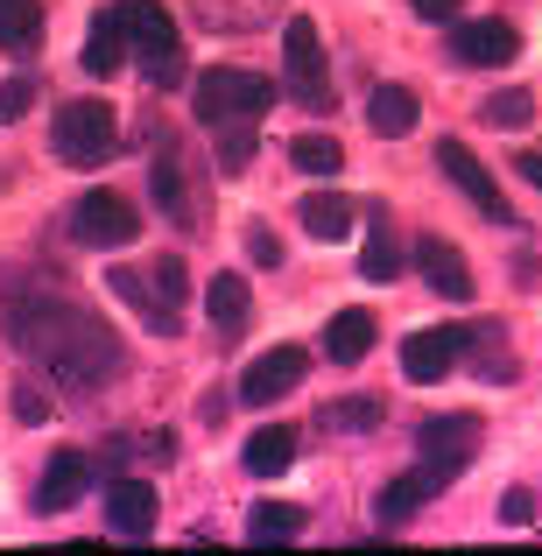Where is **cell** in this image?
Instances as JSON below:
<instances>
[{
	"instance_id": "1",
	"label": "cell",
	"mask_w": 542,
	"mask_h": 556,
	"mask_svg": "<svg viewBox=\"0 0 542 556\" xmlns=\"http://www.w3.org/2000/svg\"><path fill=\"white\" fill-rule=\"evenodd\" d=\"M8 345L22 359H36V367L71 394H99L127 374L121 331L99 311L71 303V296H14L8 303Z\"/></svg>"
},
{
	"instance_id": "2",
	"label": "cell",
	"mask_w": 542,
	"mask_h": 556,
	"mask_svg": "<svg viewBox=\"0 0 542 556\" xmlns=\"http://www.w3.org/2000/svg\"><path fill=\"white\" fill-rule=\"evenodd\" d=\"M113 296L135 303L149 331L177 339V331H184V296H190V268H184V254H155L149 268H113Z\"/></svg>"
},
{
	"instance_id": "3",
	"label": "cell",
	"mask_w": 542,
	"mask_h": 556,
	"mask_svg": "<svg viewBox=\"0 0 542 556\" xmlns=\"http://www.w3.org/2000/svg\"><path fill=\"white\" fill-rule=\"evenodd\" d=\"M50 149L64 155L71 169H106L121 155V113L106 99H64L50 127Z\"/></svg>"
},
{
	"instance_id": "4",
	"label": "cell",
	"mask_w": 542,
	"mask_h": 556,
	"mask_svg": "<svg viewBox=\"0 0 542 556\" xmlns=\"http://www.w3.org/2000/svg\"><path fill=\"white\" fill-rule=\"evenodd\" d=\"M190 106H198L204 127H226V121H261V113L275 106V78H261V71H204L198 85H190Z\"/></svg>"
},
{
	"instance_id": "5",
	"label": "cell",
	"mask_w": 542,
	"mask_h": 556,
	"mask_svg": "<svg viewBox=\"0 0 542 556\" xmlns=\"http://www.w3.org/2000/svg\"><path fill=\"white\" fill-rule=\"evenodd\" d=\"M282 71H289V99L303 113H331V78H325V36L311 14L282 22Z\"/></svg>"
},
{
	"instance_id": "6",
	"label": "cell",
	"mask_w": 542,
	"mask_h": 556,
	"mask_svg": "<svg viewBox=\"0 0 542 556\" xmlns=\"http://www.w3.org/2000/svg\"><path fill=\"white\" fill-rule=\"evenodd\" d=\"M458 472H465V465H451V458H423L416 472H402V479H388V486H380L374 521H380V529H402V521H416L444 486H458Z\"/></svg>"
},
{
	"instance_id": "7",
	"label": "cell",
	"mask_w": 542,
	"mask_h": 556,
	"mask_svg": "<svg viewBox=\"0 0 542 556\" xmlns=\"http://www.w3.org/2000/svg\"><path fill=\"white\" fill-rule=\"evenodd\" d=\"M71 240L78 247H127V240H141V212L121 198V190H85L78 204H71Z\"/></svg>"
},
{
	"instance_id": "8",
	"label": "cell",
	"mask_w": 542,
	"mask_h": 556,
	"mask_svg": "<svg viewBox=\"0 0 542 556\" xmlns=\"http://www.w3.org/2000/svg\"><path fill=\"white\" fill-rule=\"evenodd\" d=\"M149 198L169 226H198V204H190V177H184V155H177V135L149 113Z\"/></svg>"
},
{
	"instance_id": "9",
	"label": "cell",
	"mask_w": 542,
	"mask_h": 556,
	"mask_svg": "<svg viewBox=\"0 0 542 556\" xmlns=\"http://www.w3.org/2000/svg\"><path fill=\"white\" fill-rule=\"evenodd\" d=\"M437 169H444V177L465 190V204H472V212H487L493 226H515V204H507V190L493 184V169L479 163L465 141H437Z\"/></svg>"
},
{
	"instance_id": "10",
	"label": "cell",
	"mask_w": 542,
	"mask_h": 556,
	"mask_svg": "<svg viewBox=\"0 0 542 556\" xmlns=\"http://www.w3.org/2000/svg\"><path fill=\"white\" fill-rule=\"evenodd\" d=\"M121 22H127V50H135L141 78H149L155 64L177 56V22H169L163 0H121Z\"/></svg>"
},
{
	"instance_id": "11",
	"label": "cell",
	"mask_w": 542,
	"mask_h": 556,
	"mask_svg": "<svg viewBox=\"0 0 542 556\" xmlns=\"http://www.w3.org/2000/svg\"><path fill=\"white\" fill-rule=\"evenodd\" d=\"M303 374H311V353H303V345H268V353L240 374V402L247 408H268V402H282Z\"/></svg>"
},
{
	"instance_id": "12",
	"label": "cell",
	"mask_w": 542,
	"mask_h": 556,
	"mask_svg": "<svg viewBox=\"0 0 542 556\" xmlns=\"http://www.w3.org/2000/svg\"><path fill=\"white\" fill-rule=\"evenodd\" d=\"M465 331L458 325H444V331H408V345H402V380H416V388H430V380H444V374H458V353H465Z\"/></svg>"
},
{
	"instance_id": "13",
	"label": "cell",
	"mask_w": 542,
	"mask_h": 556,
	"mask_svg": "<svg viewBox=\"0 0 542 556\" xmlns=\"http://www.w3.org/2000/svg\"><path fill=\"white\" fill-rule=\"evenodd\" d=\"M92 479H99V458H85V451H56V458L42 465L36 515H64V507H78L85 493H92Z\"/></svg>"
},
{
	"instance_id": "14",
	"label": "cell",
	"mask_w": 542,
	"mask_h": 556,
	"mask_svg": "<svg viewBox=\"0 0 542 556\" xmlns=\"http://www.w3.org/2000/svg\"><path fill=\"white\" fill-rule=\"evenodd\" d=\"M515 50H521V36H515V22H451V56L458 64H479V71H493V64H515Z\"/></svg>"
},
{
	"instance_id": "15",
	"label": "cell",
	"mask_w": 542,
	"mask_h": 556,
	"mask_svg": "<svg viewBox=\"0 0 542 556\" xmlns=\"http://www.w3.org/2000/svg\"><path fill=\"white\" fill-rule=\"evenodd\" d=\"M416 268H423V282H430L444 303H472V268H465V254L451 240L423 232V240H416Z\"/></svg>"
},
{
	"instance_id": "16",
	"label": "cell",
	"mask_w": 542,
	"mask_h": 556,
	"mask_svg": "<svg viewBox=\"0 0 542 556\" xmlns=\"http://www.w3.org/2000/svg\"><path fill=\"white\" fill-rule=\"evenodd\" d=\"M106 521L121 543H149L155 535V486L149 479H113L106 486Z\"/></svg>"
},
{
	"instance_id": "17",
	"label": "cell",
	"mask_w": 542,
	"mask_h": 556,
	"mask_svg": "<svg viewBox=\"0 0 542 556\" xmlns=\"http://www.w3.org/2000/svg\"><path fill=\"white\" fill-rule=\"evenodd\" d=\"M479 437H487V422H479V416H430V422L416 430V451H423V458L472 465V458H479Z\"/></svg>"
},
{
	"instance_id": "18",
	"label": "cell",
	"mask_w": 542,
	"mask_h": 556,
	"mask_svg": "<svg viewBox=\"0 0 542 556\" xmlns=\"http://www.w3.org/2000/svg\"><path fill=\"white\" fill-rule=\"evenodd\" d=\"M282 14V0H198V22L212 36H254Z\"/></svg>"
},
{
	"instance_id": "19",
	"label": "cell",
	"mask_w": 542,
	"mask_h": 556,
	"mask_svg": "<svg viewBox=\"0 0 542 556\" xmlns=\"http://www.w3.org/2000/svg\"><path fill=\"white\" fill-rule=\"evenodd\" d=\"M366 121H374L380 141H402V135H416L423 99L408 92V85H374V99H366Z\"/></svg>"
},
{
	"instance_id": "20",
	"label": "cell",
	"mask_w": 542,
	"mask_h": 556,
	"mask_svg": "<svg viewBox=\"0 0 542 556\" xmlns=\"http://www.w3.org/2000/svg\"><path fill=\"white\" fill-rule=\"evenodd\" d=\"M121 56H127V22H121V8H99V22L85 28V71H92V78H113Z\"/></svg>"
},
{
	"instance_id": "21",
	"label": "cell",
	"mask_w": 542,
	"mask_h": 556,
	"mask_svg": "<svg viewBox=\"0 0 542 556\" xmlns=\"http://www.w3.org/2000/svg\"><path fill=\"white\" fill-rule=\"evenodd\" d=\"M374 353V317L366 311H339L325 325V359H339V367H360V359Z\"/></svg>"
},
{
	"instance_id": "22",
	"label": "cell",
	"mask_w": 542,
	"mask_h": 556,
	"mask_svg": "<svg viewBox=\"0 0 542 556\" xmlns=\"http://www.w3.org/2000/svg\"><path fill=\"white\" fill-rule=\"evenodd\" d=\"M303 232H317V240H345L353 232V198H339V190H311V198L297 204Z\"/></svg>"
},
{
	"instance_id": "23",
	"label": "cell",
	"mask_w": 542,
	"mask_h": 556,
	"mask_svg": "<svg viewBox=\"0 0 542 556\" xmlns=\"http://www.w3.org/2000/svg\"><path fill=\"white\" fill-rule=\"evenodd\" d=\"M289 458H297V430H289V422H268V430L247 437V472H254V479L289 472Z\"/></svg>"
},
{
	"instance_id": "24",
	"label": "cell",
	"mask_w": 542,
	"mask_h": 556,
	"mask_svg": "<svg viewBox=\"0 0 542 556\" xmlns=\"http://www.w3.org/2000/svg\"><path fill=\"white\" fill-rule=\"evenodd\" d=\"M42 42V0H0V50L28 56Z\"/></svg>"
},
{
	"instance_id": "25",
	"label": "cell",
	"mask_w": 542,
	"mask_h": 556,
	"mask_svg": "<svg viewBox=\"0 0 542 556\" xmlns=\"http://www.w3.org/2000/svg\"><path fill=\"white\" fill-rule=\"evenodd\" d=\"M303 507H289V501H261L254 515H247V543H297L303 535Z\"/></svg>"
},
{
	"instance_id": "26",
	"label": "cell",
	"mask_w": 542,
	"mask_h": 556,
	"mask_svg": "<svg viewBox=\"0 0 542 556\" xmlns=\"http://www.w3.org/2000/svg\"><path fill=\"white\" fill-rule=\"evenodd\" d=\"M247 311H254V296H247L240 275H212V325H218V339H240Z\"/></svg>"
},
{
	"instance_id": "27",
	"label": "cell",
	"mask_w": 542,
	"mask_h": 556,
	"mask_svg": "<svg viewBox=\"0 0 542 556\" xmlns=\"http://www.w3.org/2000/svg\"><path fill=\"white\" fill-rule=\"evenodd\" d=\"M380 416H388L380 402H366V394H345V402H331L317 422H325V437H366V430H380Z\"/></svg>"
},
{
	"instance_id": "28",
	"label": "cell",
	"mask_w": 542,
	"mask_h": 556,
	"mask_svg": "<svg viewBox=\"0 0 542 556\" xmlns=\"http://www.w3.org/2000/svg\"><path fill=\"white\" fill-rule=\"evenodd\" d=\"M289 163H297L303 177H339V169H345V149L331 135H297V141H289Z\"/></svg>"
},
{
	"instance_id": "29",
	"label": "cell",
	"mask_w": 542,
	"mask_h": 556,
	"mask_svg": "<svg viewBox=\"0 0 542 556\" xmlns=\"http://www.w3.org/2000/svg\"><path fill=\"white\" fill-rule=\"evenodd\" d=\"M360 275L366 282H394V275H402V247L388 240V218L374 212V240L360 247Z\"/></svg>"
},
{
	"instance_id": "30",
	"label": "cell",
	"mask_w": 542,
	"mask_h": 556,
	"mask_svg": "<svg viewBox=\"0 0 542 556\" xmlns=\"http://www.w3.org/2000/svg\"><path fill=\"white\" fill-rule=\"evenodd\" d=\"M212 135H218V169L240 177V169L254 163V121H226V127H212Z\"/></svg>"
},
{
	"instance_id": "31",
	"label": "cell",
	"mask_w": 542,
	"mask_h": 556,
	"mask_svg": "<svg viewBox=\"0 0 542 556\" xmlns=\"http://www.w3.org/2000/svg\"><path fill=\"white\" fill-rule=\"evenodd\" d=\"M535 121V99L521 92V85H507V92L487 99V127H529Z\"/></svg>"
},
{
	"instance_id": "32",
	"label": "cell",
	"mask_w": 542,
	"mask_h": 556,
	"mask_svg": "<svg viewBox=\"0 0 542 556\" xmlns=\"http://www.w3.org/2000/svg\"><path fill=\"white\" fill-rule=\"evenodd\" d=\"M28 106H36V78H8L0 85V127H14Z\"/></svg>"
},
{
	"instance_id": "33",
	"label": "cell",
	"mask_w": 542,
	"mask_h": 556,
	"mask_svg": "<svg viewBox=\"0 0 542 556\" xmlns=\"http://www.w3.org/2000/svg\"><path fill=\"white\" fill-rule=\"evenodd\" d=\"M247 261H254V268H282V240H275V226H247Z\"/></svg>"
},
{
	"instance_id": "34",
	"label": "cell",
	"mask_w": 542,
	"mask_h": 556,
	"mask_svg": "<svg viewBox=\"0 0 542 556\" xmlns=\"http://www.w3.org/2000/svg\"><path fill=\"white\" fill-rule=\"evenodd\" d=\"M501 521H507V529H529V521H535V493H529V486H515V493L501 501Z\"/></svg>"
},
{
	"instance_id": "35",
	"label": "cell",
	"mask_w": 542,
	"mask_h": 556,
	"mask_svg": "<svg viewBox=\"0 0 542 556\" xmlns=\"http://www.w3.org/2000/svg\"><path fill=\"white\" fill-rule=\"evenodd\" d=\"M14 416H22V422H50V416H56V408H50V402H42V394H36V388H14Z\"/></svg>"
},
{
	"instance_id": "36",
	"label": "cell",
	"mask_w": 542,
	"mask_h": 556,
	"mask_svg": "<svg viewBox=\"0 0 542 556\" xmlns=\"http://www.w3.org/2000/svg\"><path fill=\"white\" fill-rule=\"evenodd\" d=\"M408 8H416L423 22H458V8H465V0H408Z\"/></svg>"
},
{
	"instance_id": "37",
	"label": "cell",
	"mask_w": 542,
	"mask_h": 556,
	"mask_svg": "<svg viewBox=\"0 0 542 556\" xmlns=\"http://www.w3.org/2000/svg\"><path fill=\"white\" fill-rule=\"evenodd\" d=\"M515 177H529V184H542V149H521V155H515Z\"/></svg>"
}]
</instances>
